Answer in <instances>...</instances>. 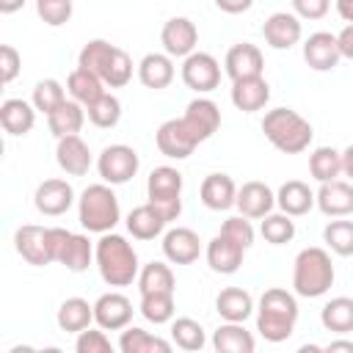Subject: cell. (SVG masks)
Wrapping results in <instances>:
<instances>
[{
    "mask_svg": "<svg viewBox=\"0 0 353 353\" xmlns=\"http://www.w3.org/2000/svg\"><path fill=\"white\" fill-rule=\"evenodd\" d=\"M94 265L108 287H130L132 281H138L141 273L132 243H127V237L116 232L99 234V240L94 243Z\"/></svg>",
    "mask_w": 353,
    "mask_h": 353,
    "instance_id": "1",
    "label": "cell"
},
{
    "mask_svg": "<svg viewBox=\"0 0 353 353\" xmlns=\"http://www.w3.org/2000/svg\"><path fill=\"white\" fill-rule=\"evenodd\" d=\"M298 323V301L292 292L281 287H270L262 292L256 303V331L265 342H284L292 336Z\"/></svg>",
    "mask_w": 353,
    "mask_h": 353,
    "instance_id": "2",
    "label": "cell"
},
{
    "mask_svg": "<svg viewBox=\"0 0 353 353\" xmlns=\"http://www.w3.org/2000/svg\"><path fill=\"white\" fill-rule=\"evenodd\" d=\"M77 66L99 74L108 88H124L132 80V58L121 47H116L105 39L85 41L77 55Z\"/></svg>",
    "mask_w": 353,
    "mask_h": 353,
    "instance_id": "3",
    "label": "cell"
},
{
    "mask_svg": "<svg viewBox=\"0 0 353 353\" xmlns=\"http://www.w3.org/2000/svg\"><path fill=\"white\" fill-rule=\"evenodd\" d=\"M334 262L331 254L320 245H306L292 262V290L301 298H323L334 287Z\"/></svg>",
    "mask_w": 353,
    "mask_h": 353,
    "instance_id": "4",
    "label": "cell"
},
{
    "mask_svg": "<svg viewBox=\"0 0 353 353\" xmlns=\"http://www.w3.org/2000/svg\"><path fill=\"white\" fill-rule=\"evenodd\" d=\"M262 132L284 154L306 152L312 138H314V130H312L309 119H303L292 108H273V110H268L265 119H262Z\"/></svg>",
    "mask_w": 353,
    "mask_h": 353,
    "instance_id": "5",
    "label": "cell"
},
{
    "mask_svg": "<svg viewBox=\"0 0 353 353\" xmlns=\"http://www.w3.org/2000/svg\"><path fill=\"white\" fill-rule=\"evenodd\" d=\"M77 221L85 232H94V234H105V232L116 229V223L121 221V210H119V199L108 182H94L80 193Z\"/></svg>",
    "mask_w": 353,
    "mask_h": 353,
    "instance_id": "6",
    "label": "cell"
},
{
    "mask_svg": "<svg viewBox=\"0 0 353 353\" xmlns=\"http://www.w3.org/2000/svg\"><path fill=\"white\" fill-rule=\"evenodd\" d=\"M146 199L154 204L163 218L171 223L182 215V174L174 165H157L152 168L146 179Z\"/></svg>",
    "mask_w": 353,
    "mask_h": 353,
    "instance_id": "7",
    "label": "cell"
},
{
    "mask_svg": "<svg viewBox=\"0 0 353 353\" xmlns=\"http://www.w3.org/2000/svg\"><path fill=\"white\" fill-rule=\"evenodd\" d=\"M50 232H52V259L72 273L88 270V265L94 262V243L85 234L69 232L63 226H50Z\"/></svg>",
    "mask_w": 353,
    "mask_h": 353,
    "instance_id": "8",
    "label": "cell"
},
{
    "mask_svg": "<svg viewBox=\"0 0 353 353\" xmlns=\"http://www.w3.org/2000/svg\"><path fill=\"white\" fill-rule=\"evenodd\" d=\"M138 168H141V157L127 143H110L97 157V171L102 176V182H108V185L130 182L138 174Z\"/></svg>",
    "mask_w": 353,
    "mask_h": 353,
    "instance_id": "9",
    "label": "cell"
},
{
    "mask_svg": "<svg viewBox=\"0 0 353 353\" xmlns=\"http://www.w3.org/2000/svg\"><path fill=\"white\" fill-rule=\"evenodd\" d=\"M14 248L17 254L36 268L52 265V232L50 226H39V223H25L14 232Z\"/></svg>",
    "mask_w": 353,
    "mask_h": 353,
    "instance_id": "10",
    "label": "cell"
},
{
    "mask_svg": "<svg viewBox=\"0 0 353 353\" xmlns=\"http://www.w3.org/2000/svg\"><path fill=\"white\" fill-rule=\"evenodd\" d=\"M179 74H182V83L196 94H210V91H215L221 85V63H218V58L210 55V52H201V50L190 52L182 61Z\"/></svg>",
    "mask_w": 353,
    "mask_h": 353,
    "instance_id": "11",
    "label": "cell"
},
{
    "mask_svg": "<svg viewBox=\"0 0 353 353\" xmlns=\"http://www.w3.org/2000/svg\"><path fill=\"white\" fill-rule=\"evenodd\" d=\"M132 301L121 292H102L94 301V323L105 331H121L132 323Z\"/></svg>",
    "mask_w": 353,
    "mask_h": 353,
    "instance_id": "12",
    "label": "cell"
},
{
    "mask_svg": "<svg viewBox=\"0 0 353 353\" xmlns=\"http://www.w3.org/2000/svg\"><path fill=\"white\" fill-rule=\"evenodd\" d=\"M160 44L171 58H188L190 52H196L199 28L188 17H171L160 30Z\"/></svg>",
    "mask_w": 353,
    "mask_h": 353,
    "instance_id": "13",
    "label": "cell"
},
{
    "mask_svg": "<svg viewBox=\"0 0 353 353\" xmlns=\"http://www.w3.org/2000/svg\"><path fill=\"white\" fill-rule=\"evenodd\" d=\"M182 121L185 127L190 130V135L196 138V143H204L207 138H212L221 127V110L212 99L207 97H196L188 102L185 113H182Z\"/></svg>",
    "mask_w": 353,
    "mask_h": 353,
    "instance_id": "14",
    "label": "cell"
},
{
    "mask_svg": "<svg viewBox=\"0 0 353 353\" xmlns=\"http://www.w3.org/2000/svg\"><path fill=\"white\" fill-rule=\"evenodd\" d=\"M154 143H157L160 154H165V157H171V160H185V157H190L193 149L199 146L196 138L190 135V130L185 127L182 116L163 121V124L157 127V132H154Z\"/></svg>",
    "mask_w": 353,
    "mask_h": 353,
    "instance_id": "15",
    "label": "cell"
},
{
    "mask_svg": "<svg viewBox=\"0 0 353 353\" xmlns=\"http://www.w3.org/2000/svg\"><path fill=\"white\" fill-rule=\"evenodd\" d=\"M262 36H265V44L268 47H273V50H290L303 36L301 17L295 11H276V14H270L265 19Z\"/></svg>",
    "mask_w": 353,
    "mask_h": 353,
    "instance_id": "16",
    "label": "cell"
},
{
    "mask_svg": "<svg viewBox=\"0 0 353 353\" xmlns=\"http://www.w3.org/2000/svg\"><path fill=\"white\" fill-rule=\"evenodd\" d=\"M55 163L66 176H85L94 165V154L80 135H63L55 146Z\"/></svg>",
    "mask_w": 353,
    "mask_h": 353,
    "instance_id": "17",
    "label": "cell"
},
{
    "mask_svg": "<svg viewBox=\"0 0 353 353\" xmlns=\"http://www.w3.org/2000/svg\"><path fill=\"white\" fill-rule=\"evenodd\" d=\"M33 204L41 215L58 218L74 204V188L66 179H58V176L44 179V182H39V188L33 193Z\"/></svg>",
    "mask_w": 353,
    "mask_h": 353,
    "instance_id": "18",
    "label": "cell"
},
{
    "mask_svg": "<svg viewBox=\"0 0 353 353\" xmlns=\"http://www.w3.org/2000/svg\"><path fill=\"white\" fill-rule=\"evenodd\" d=\"M339 58H342V52H339L336 33L317 30L303 41V61L314 72H331L339 63Z\"/></svg>",
    "mask_w": 353,
    "mask_h": 353,
    "instance_id": "19",
    "label": "cell"
},
{
    "mask_svg": "<svg viewBox=\"0 0 353 353\" xmlns=\"http://www.w3.org/2000/svg\"><path fill=\"white\" fill-rule=\"evenodd\" d=\"M265 69V58H262V50L251 41H240V44H232L226 50V58H223V72L229 74V80H243V77H256L262 74Z\"/></svg>",
    "mask_w": 353,
    "mask_h": 353,
    "instance_id": "20",
    "label": "cell"
},
{
    "mask_svg": "<svg viewBox=\"0 0 353 353\" xmlns=\"http://www.w3.org/2000/svg\"><path fill=\"white\" fill-rule=\"evenodd\" d=\"M317 210L328 218H347L353 215V182H342V179H331V182H320L317 193Z\"/></svg>",
    "mask_w": 353,
    "mask_h": 353,
    "instance_id": "21",
    "label": "cell"
},
{
    "mask_svg": "<svg viewBox=\"0 0 353 353\" xmlns=\"http://www.w3.org/2000/svg\"><path fill=\"white\" fill-rule=\"evenodd\" d=\"M204 256H207V265H210V270H212V273L232 276V273H237V270H240L243 256H245V248H243L240 243H234L232 237H226V234H221V232H218V234L207 243Z\"/></svg>",
    "mask_w": 353,
    "mask_h": 353,
    "instance_id": "22",
    "label": "cell"
},
{
    "mask_svg": "<svg viewBox=\"0 0 353 353\" xmlns=\"http://www.w3.org/2000/svg\"><path fill=\"white\" fill-rule=\"evenodd\" d=\"M163 254L171 265H190L201 254V240L188 226H174L163 232Z\"/></svg>",
    "mask_w": 353,
    "mask_h": 353,
    "instance_id": "23",
    "label": "cell"
},
{
    "mask_svg": "<svg viewBox=\"0 0 353 353\" xmlns=\"http://www.w3.org/2000/svg\"><path fill=\"white\" fill-rule=\"evenodd\" d=\"M234 207L240 210V215L245 218H265L268 212H273L276 207V193L259 182V179H251V182H243L237 188V201Z\"/></svg>",
    "mask_w": 353,
    "mask_h": 353,
    "instance_id": "24",
    "label": "cell"
},
{
    "mask_svg": "<svg viewBox=\"0 0 353 353\" xmlns=\"http://www.w3.org/2000/svg\"><path fill=\"white\" fill-rule=\"evenodd\" d=\"M199 199L207 210H215V212H223V210H232L234 201H237V185L229 174H207L201 179V188H199Z\"/></svg>",
    "mask_w": 353,
    "mask_h": 353,
    "instance_id": "25",
    "label": "cell"
},
{
    "mask_svg": "<svg viewBox=\"0 0 353 353\" xmlns=\"http://www.w3.org/2000/svg\"><path fill=\"white\" fill-rule=\"evenodd\" d=\"M232 105L243 113H256L268 105L270 99V85L262 74L256 77H243V80H232Z\"/></svg>",
    "mask_w": 353,
    "mask_h": 353,
    "instance_id": "26",
    "label": "cell"
},
{
    "mask_svg": "<svg viewBox=\"0 0 353 353\" xmlns=\"http://www.w3.org/2000/svg\"><path fill=\"white\" fill-rule=\"evenodd\" d=\"M174 74H176V69H174V61L168 52H146L138 61V80H141V85H146L152 91L168 88Z\"/></svg>",
    "mask_w": 353,
    "mask_h": 353,
    "instance_id": "27",
    "label": "cell"
},
{
    "mask_svg": "<svg viewBox=\"0 0 353 353\" xmlns=\"http://www.w3.org/2000/svg\"><path fill=\"white\" fill-rule=\"evenodd\" d=\"M124 223H127V232H130L135 240H154V237H160V234L165 232V226H168V221L163 218V212H160L154 204H149V201L132 207Z\"/></svg>",
    "mask_w": 353,
    "mask_h": 353,
    "instance_id": "28",
    "label": "cell"
},
{
    "mask_svg": "<svg viewBox=\"0 0 353 353\" xmlns=\"http://www.w3.org/2000/svg\"><path fill=\"white\" fill-rule=\"evenodd\" d=\"M0 124L14 138L28 135L33 130V124H36V108H33V102H25L19 97L3 99L0 102Z\"/></svg>",
    "mask_w": 353,
    "mask_h": 353,
    "instance_id": "29",
    "label": "cell"
},
{
    "mask_svg": "<svg viewBox=\"0 0 353 353\" xmlns=\"http://www.w3.org/2000/svg\"><path fill=\"white\" fill-rule=\"evenodd\" d=\"M314 204H317L314 190H312L306 182H301V179H287V182L276 190V207H279L281 212L292 215V218L306 215Z\"/></svg>",
    "mask_w": 353,
    "mask_h": 353,
    "instance_id": "30",
    "label": "cell"
},
{
    "mask_svg": "<svg viewBox=\"0 0 353 353\" xmlns=\"http://www.w3.org/2000/svg\"><path fill=\"white\" fill-rule=\"evenodd\" d=\"M215 312L221 314V320L245 323L256 312V306H254V298H251L248 290H243V287H226L215 298Z\"/></svg>",
    "mask_w": 353,
    "mask_h": 353,
    "instance_id": "31",
    "label": "cell"
},
{
    "mask_svg": "<svg viewBox=\"0 0 353 353\" xmlns=\"http://www.w3.org/2000/svg\"><path fill=\"white\" fill-rule=\"evenodd\" d=\"M212 347L218 353H254L256 339L254 334L243 325V323H229L223 320L215 331H212Z\"/></svg>",
    "mask_w": 353,
    "mask_h": 353,
    "instance_id": "32",
    "label": "cell"
},
{
    "mask_svg": "<svg viewBox=\"0 0 353 353\" xmlns=\"http://www.w3.org/2000/svg\"><path fill=\"white\" fill-rule=\"evenodd\" d=\"M85 105H80L77 99H66L63 105H58L50 116H47V127L55 138H63V135H77L85 124Z\"/></svg>",
    "mask_w": 353,
    "mask_h": 353,
    "instance_id": "33",
    "label": "cell"
},
{
    "mask_svg": "<svg viewBox=\"0 0 353 353\" xmlns=\"http://www.w3.org/2000/svg\"><path fill=\"white\" fill-rule=\"evenodd\" d=\"M55 323L66 334H80V331H85L94 323V303H88L85 298H77V295L74 298H66L58 306Z\"/></svg>",
    "mask_w": 353,
    "mask_h": 353,
    "instance_id": "34",
    "label": "cell"
},
{
    "mask_svg": "<svg viewBox=\"0 0 353 353\" xmlns=\"http://www.w3.org/2000/svg\"><path fill=\"white\" fill-rule=\"evenodd\" d=\"M105 88H108V85L102 83V77L94 74L91 69H83V66L72 69L69 77H66V91H69V97L77 99L80 105L97 102V99L105 94Z\"/></svg>",
    "mask_w": 353,
    "mask_h": 353,
    "instance_id": "35",
    "label": "cell"
},
{
    "mask_svg": "<svg viewBox=\"0 0 353 353\" xmlns=\"http://www.w3.org/2000/svg\"><path fill=\"white\" fill-rule=\"evenodd\" d=\"M119 350L121 353H168L171 342L157 336V334H149L138 325H127V328H121Z\"/></svg>",
    "mask_w": 353,
    "mask_h": 353,
    "instance_id": "36",
    "label": "cell"
},
{
    "mask_svg": "<svg viewBox=\"0 0 353 353\" xmlns=\"http://www.w3.org/2000/svg\"><path fill=\"white\" fill-rule=\"evenodd\" d=\"M320 323L331 334H350L353 331V298L336 295L325 301V306L320 309Z\"/></svg>",
    "mask_w": 353,
    "mask_h": 353,
    "instance_id": "37",
    "label": "cell"
},
{
    "mask_svg": "<svg viewBox=\"0 0 353 353\" xmlns=\"http://www.w3.org/2000/svg\"><path fill=\"white\" fill-rule=\"evenodd\" d=\"M174 270L165 262H146L138 273V292H174Z\"/></svg>",
    "mask_w": 353,
    "mask_h": 353,
    "instance_id": "38",
    "label": "cell"
},
{
    "mask_svg": "<svg viewBox=\"0 0 353 353\" xmlns=\"http://www.w3.org/2000/svg\"><path fill=\"white\" fill-rule=\"evenodd\" d=\"M171 342L179 347V350H188V353H196L207 345V334L201 328L199 320L193 317H176L171 320Z\"/></svg>",
    "mask_w": 353,
    "mask_h": 353,
    "instance_id": "39",
    "label": "cell"
},
{
    "mask_svg": "<svg viewBox=\"0 0 353 353\" xmlns=\"http://www.w3.org/2000/svg\"><path fill=\"white\" fill-rule=\"evenodd\" d=\"M309 174L317 182H331L342 174V152L334 146H317L309 154Z\"/></svg>",
    "mask_w": 353,
    "mask_h": 353,
    "instance_id": "40",
    "label": "cell"
},
{
    "mask_svg": "<svg viewBox=\"0 0 353 353\" xmlns=\"http://www.w3.org/2000/svg\"><path fill=\"white\" fill-rule=\"evenodd\" d=\"M138 312L143 314V320L154 323V325H163V323H171L174 320V292H146L141 295V303H138Z\"/></svg>",
    "mask_w": 353,
    "mask_h": 353,
    "instance_id": "41",
    "label": "cell"
},
{
    "mask_svg": "<svg viewBox=\"0 0 353 353\" xmlns=\"http://www.w3.org/2000/svg\"><path fill=\"white\" fill-rule=\"evenodd\" d=\"M85 116H88V121H91L94 127H99V130H110V127H116V124L121 121V102H119L116 94L105 91L97 102L85 105Z\"/></svg>",
    "mask_w": 353,
    "mask_h": 353,
    "instance_id": "42",
    "label": "cell"
},
{
    "mask_svg": "<svg viewBox=\"0 0 353 353\" xmlns=\"http://www.w3.org/2000/svg\"><path fill=\"white\" fill-rule=\"evenodd\" d=\"M323 243L336 256H353V221L336 218L323 226Z\"/></svg>",
    "mask_w": 353,
    "mask_h": 353,
    "instance_id": "43",
    "label": "cell"
},
{
    "mask_svg": "<svg viewBox=\"0 0 353 353\" xmlns=\"http://www.w3.org/2000/svg\"><path fill=\"white\" fill-rule=\"evenodd\" d=\"M66 88L55 80V77H44V80H39L36 85H33V108L39 110V113H44V116H50L58 105H63L66 102Z\"/></svg>",
    "mask_w": 353,
    "mask_h": 353,
    "instance_id": "44",
    "label": "cell"
},
{
    "mask_svg": "<svg viewBox=\"0 0 353 353\" xmlns=\"http://www.w3.org/2000/svg\"><path fill=\"white\" fill-rule=\"evenodd\" d=\"M259 234L265 237V243L270 245H284L295 237V221L292 215L287 212H268L262 218V226H259Z\"/></svg>",
    "mask_w": 353,
    "mask_h": 353,
    "instance_id": "45",
    "label": "cell"
},
{
    "mask_svg": "<svg viewBox=\"0 0 353 353\" xmlns=\"http://www.w3.org/2000/svg\"><path fill=\"white\" fill-rule=\"evenodd\" d=\"M36 14L44 25L61 28L72 19V0H36Z\"/></svg>",
    "mask_w": 353,
    "mask_h": 353,
    "instance_id": "46",
    "label": "cell"
},
{
    "mask_svg": "<svg viewBox=\"0 0 353 353\" xmlns=\"http://www.w3.org/2000/svg\"><path fill=\"white\" fill-rule=\"evenodd\" d=\"M74 350H77V353H113V345H110L105 328H99V325L91 328V325H88L85 331L77 334Z\"/></svg>",
    "mask_w": 353,
    "mask_h": 353,
    "instance_id": "47",
    "label": "cell"
},
{
    "mask_svg": "<svg viewBox=\"0 0 353 353\" xmlns=\"http://www.w3.org/2000/svg\"><path fill=\"white\" fill-rule=\"evenodd\" d=\"M221 234H226V237H232L234 243H240L245 251L254 245V226H251V218H245V215H232V218H226L223 223H221Z\"/></svg>",
    "mask_w": 353,
    "mask_h": 353,
    "instance_id": "48",
    "label": "cell"
},
{
    "mask_svg": "<svg viewBox=\"0 0 353 353\" xmlns=\"http://www.w3.org/2000/svg\"><path fill=\"white\" fill-rule=\"evenodd\" d=\"M19 72H22V55L17 52V47L3 44L0 47V80L8 85Z\"/></svg>",
    "mask_w": 353,
    "mask_h": 353,
    "instance_id": "49",
    "label": "cell"
},
{
    "mask_svg": "<svg viewBox=\"0 0 353 353\" xmlns=\"http://www.w3.org/2000/svg\"><path fill=\"white\" fill-rule=\"evenodd\" d=\"M290 3L301 19H323L331 8V0H290Z\"/></svg>",
    "mask_w": 353,
    "mask_h": 353,
    "instance_id": "50",
    "label": "cell"
},
{
    "mask_svg": "<svg viewBox=\"0 0 353 353\" xmlns=\"http://www.w3.org/2000/svg\"><path fill=\"white\" fill-rule=\"evenodd\" d=\"M336 41H339L342 58H350V61H353V22H347V25L336 33Z\"/></svg>",
    "mask_w": 353,
    "mask_h": 353,
    "instance_id": "51",
    "label": "cell"
},
{
    "mask_svg": "<svg viewBox=\"0 0 353 353\" xmlns=\"http://www.w3.org/2000/svg\"><path fill=\"white\" fill-rule=\"evenodd\" d=\"M215 6L223 11V14H243L254 6V0H215Z\"/></svg>",
    "mask_w": 353,
    "mask_h": 353,
    "instance_id": "52",
    "label": "cell"
},
{
    "mask_svg": "<svg viewBox=\"0 0 353 353\" xmlns=\"http://www.w3.org/2000/svg\"><path fill=\"white\" fill-rule=\"evenodd\" d=\"M342 174H345L350 182H353V143H350V146L342 152Z\"/></svg>",
    "mask_w": 353,
    "mask_h": 353,
    "instance_id": "53",
    "label": "cell"
},
{
    "mask_svg": "<svg viewBox=\"0 0 353 353\" xmlns=\"http://www.w3.org/2000/svg\"><path fill=\"white\" fill-rule=\"evenodd\" d=\"M323 350H328V353H336V350L353 353V342H350V339H331L328 345H323Z\"/></svg>",
    "mask_w": 353,
    "mask_h": 353,
    "instance_id": "54",
    "label": "cell"
},
{
    "mask_svg": "<svg viewBox=\"0 0 353 353\" xmlns=\"http://www.w3.org/2000/svg\"><path fill=\"white\" fill-rule=\"evenodd\" d=\"M334 3H336V14L345 22H353V0H334Z\"/></svg>",
    "mask_w": 353,
    "mask_h": 353,
    "instance_id": "55",
    "label": "cell"
},
{
    "mask_svg": "<svg viewBox=\"0 0 353 353\" xmlns=\"http://www.w3.org/2000/svg\"><path fill=\"white\" fill-rule=\"evenodd\" d=\"M28 0H0V14H17Z\"/></svg>",
    "mask_w": 353,
    "mask_h": 353,
    "instance_id": "56",
    "label": "cell"
}]
</instances>
